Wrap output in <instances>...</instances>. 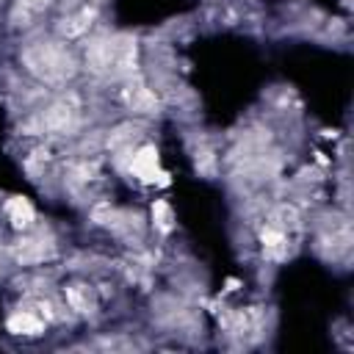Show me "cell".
Segmentation results:
<instances>
[{"instance_id": "1", "label": "cell", "mask_w": 354, "mask_h": 354, "mask_svg": "<svg viewBox=\"0 0 354 354\" xmlns=\"http://www.w3.org/2000/svg\"><path fill=\"white\" fill-rule=\"evenodd\" d=\"M19 58L25 69L41 83H64L77 72V61L64 41H36L25 47Z\"/></svg>"}, {"instance_id": "2", "label": "cell", "mask_w": 354, "mask_h": 354, "mask_svg": "<svg viewBox=\"0 0 354 354\" xmlns=\"http://www.w3.org/2000/svg\"><path fill=\"white\" fill-rule=\"evenodd\" d=\"M119 100H122V105H124L130 113H141V116L158 113V97H155V91L144 83V77H138V75L124 77V86H122V91H119Z\"/></svg>"}, {"instance_id": "3", "label": "cell", "mask_w": 354, "mask_h": 354, "mask_svg": "<svg viewBox=\"0 0 354 354\" xmlns=\"http://www.w3.org/2000/svg\"><path fill=\"white\" fill-rule=\"evenodd\" d=\"M127 171L141 183H169V174L160 169V158H158V149L152 144L133 149Z\"/></svg>"}, {"instance_id": "4", "label": "cell", "mask_w": 354, "mask_h": 354, "mask_svg": "<svg viewBox=\"0 0 354 354\" xmlns=\"http://www.w3.org/2000/svg\"><path fill=\"white\" fill-rule=\"evenodd\" d=\"M55 254V243L50 238H44V232L36 235H25L17 246H14V257L17 263H44Z\"/></svg>"}, {"instance_id": "5", "label": "cell", "mask_w": 354, "mask_h": 354, "mask_svg": "<svg viewBox=\"0 0 354 354\" xmlns=\"http://www.w3.org/2000/svg\"><path fill=\"white\" fill-rule=\"evenodd\" d=\"M41 122L53 133H66V130H72L77 124V105L75 102H66V100H58V102H53L44 111Z\"/></svg>"}, {"instance_id": "6", "label": "cell", "mask_w": 354, "mask_h": 354, "mask_svg": "<svg viewBox=\"0 0 354 354\" xmlns=\"http://www.w3.org/2000/svg\"><path fill=\"white\" fill-rule=\"evenodd\" d=\"M94 17H97V8L83 6L80 11H75V14H69V17H64V19H61L58 33H61L64 39H77V36H83V33L88 30V25H91V19H94Z\"/></svg>"}, {"instance_id": "7", "label": "cell", "mask_w": 354, "mask_h": 354, "mask_svg": "<svg viewBox=\"0 0 354 354\" xmlns=\"http://www.w3.org/2000/svg\"><path fill=\"white\" fill-rule=\"evenodd\" d=\"M8 332H14V335H41L44 332V318L36 315L33 310H17L8 318Z\"/></svg>"}, {"instance_id": "8", "label": "cell", "mask_w": 354, "mask_h": 354, "mask_svg": "<svg viewBox=\"0 0 354 354\" xmlns=\"http://www.w3.org/2000/svg\"><path fill=\"white\" fill-rule=\"evenodd\" d=\"M6 216H8V221H11L17 230H25V227L33 224V207H30V202L22 199V196H14V199L6 202Z\"/></svg>"}, {"instance_id": "9", "label": "cell", "mask_w": 354, "mask_h": 354, "mask_svg": "<svg viewBox=\"0 0 354 354\" xmlns=\"http://www.w3.org/2000/svg\"><path fill=\"white\" fill-rule=\"evenodd\" d=\"M64 293H66V301H69L72 310H77V313H91L94 310V301L88 296V288H83V285H66Z\"/></svg>"}, {"instance_id": "10", "label": "cell", "mask_w": 354, "mask_h": 354, "mask_svg": "<svg viewBox=\"0 0 354 354\" xmlns=\"http://www.w3.org/2000/svg\"><path fill=\"white\" fill-rule=\"evenodd\" d=\"M152 221H155V227H158L160 232H169V230H171V221H174V213H171V207H169V202H163V199H158V202L152 205Z\"/></svg>"}]
</instances>
